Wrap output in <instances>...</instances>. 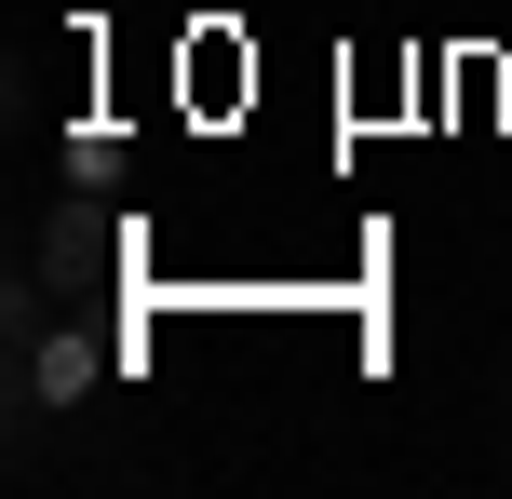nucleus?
<instances>
[{
	"label": "nucleus",
	"instance_id": "f257e3e1",
	"mask_svg": "<svg viewBox=\"0 0 512 499\" xmlns=\"http://www.w3.org/2000/svg\"><path fill=\"white\" fill-rule=\"evenodd\" d=\"M95 392H108V351L81 338V324H27V405H41V419H81Z\"/></svg>",
	"mask_w": 512,
	"mask_h": 499
},
{
	"label": "nucleus",
	"instance_id": "f03ea898",
	"mask_svg": "<svg viewBox=\"0 0 512 499\" xmlns=\"http://www.w3.org/2000/svg\"><path fill=\"white\" fill-rule=\"evenodd\" d=\"M499 459H512V432H499Z\"/></svg>",
	"mask_w": 512,
	"mask_h": 499
}]
</instances>
